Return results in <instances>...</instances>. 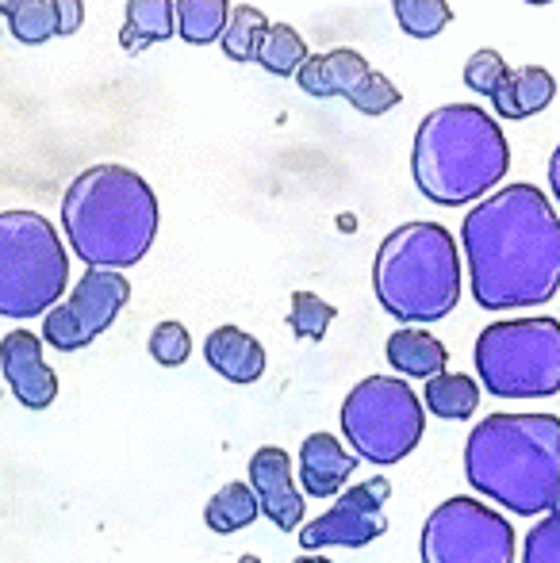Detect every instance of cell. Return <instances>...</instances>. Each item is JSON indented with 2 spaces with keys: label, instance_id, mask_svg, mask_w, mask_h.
Wrapping results in <instances>:
<instances>
[{
  "label": "cell",
  "instance_id": "83f0119b",
  "mask_svg": "<svg viewBox=\"0 0 560 563\" xmlns=\"http://www.w3.org/2000/svg\"><path fill=\"white\" fill-rule=\"evenodd\" d=\"M510 74V66L503 62L499 51H492V46H484V51H476L469 62H464V85H469L476 97H487L492 100V92L499 89V81Z\"/></svg>",
  "mask_w": 560,
  "mask_h": 563
},
{
  "label": "cell",
  "instance_id": "7a4b0ae2",
  "mask_svg": "<svg viewBox=\"0 0 560 563\" xmlns=\"http://www.w3.org/2000/svg\"><path fill=\"white\" fill-rule=\"evenodd\" d=\"M464 479L523 518L560 510V418L492 415L464 441Z\"/></svg>",
  "mask_w": 560,
  "mask_h": 563
},
{
  "label": "cell",
  "instance_id": "4dcf8cb0",
  "mask_svg": "<svg viewBox=\"0 0 560 563\" xmlns=\"http://www.w3.org/2000/svg\"><path fill=\"white\" fill-rule=\"evenodd\" d=\"M523 563H560V510L546 514V518L526 533Z\"/></svg>",
  "mask_w": 560,
  "mask_h": 563
},
{
  "label": "cell",
  "instance_id": "4316f807",
  "mask_svg": "<svg viewBox=\"0 0 560 563\" xmlns=\"http://www.w3.org/2000/svg\"><path fill=\"white\" fill-rule=\"evenodd\" d=\"M8 31H12V38H20V43H28V46L46 43V38L58 35L54 4H51V0H31V4H23L20 12L8 20Z\"/></svg>",
  "mask_w": 560,
  "mask_h": 563
},
{
  "label": "cell",
  "instance_id": "74e56055",
  "mask_svg": "<svg viewBox=\"0 0 560 563\" xmlns=\"http://www.w3.org/2000/svg\"><path fill=\"white\" fill-rule=\"evenodd\" d=\"M392 4H396V0H392Z\"/></svg>",
  "mask_w": 560,
  "mask_h": 563
},
{
  "label": "cell",
  "instance_id": "d6986e66",
  "mask_svg": "<svg viewBox=\"0 0 560 563\" xmlns=\"http://www.w3.org/2000/svg\"><path fill=\"white\" fill-rule=\"evenodd\" d=\"M257 514H262V506H257V495L250 483H227V487H219L216 495L208 498V506H204V521H208V529L219 537L250 529L257 521Z\"/></svg>",
  "mask_w": 560,
  "mask_h": 563
},
{
  "label": "cell",
  "instance_id": "f546056e",
  "mask_svg": "<svg viewBox=\"0 0 560 563\" xmlns=\"http://www.w3.org/2000/svg\"><path fill=\"white\" fill-rule=\"evenodd\" d=\"M193 353V338L180 322H157L154 334H150V356H154L162 368H180Z\"/></svg>",
  "mask_w": 560,
  "mask_h": 563
},
{
  "label": "cell",
  "instance_id": "1f68e13d",
  "mask_svg": "<svg viewBox=\"0 0 560 563\" xmlns=\"http://www.w3.org/2000/svg\"><path fill=\"white\" fill-rule=\"evenodd\" d=\"M296 85L307 92V97H319V100L334 97V92H330V85H327V66H322V54H307V62L296 69Z\"/></svg>",
  "mask_w": 560,
  "mask_h": 563
},
{
  "label": "cell",
  "instance_id": "8d00e7d4",
  "mask_svg": "<svg viewBox=\"0 0 560 563\" xmlns=\"http://www.w3.org/2000/svg\"><path fill=\"white\" fill-rule=\"evenodd\" d=\"M526 4H553V0H526Z\"/></svg>",
  "mask_w": 560,
  "mask_h": 563
},
{
  "label": "cell",
  "instance_id": "2e32d148",
  "mask_svg": "<svg viewBox=\"0 0 560 563\" xmlns=\"http://www.w3.org/2000/svg\"><path fill=\"white\" fill-rule=\"evenodd\" d=\"M177 35V0H128V23L120 31V46L142 54L146 46Z\"/></svg>",
  "mask_w": 560,
  "mask_h": 563
},
{
  "label": "cell",
  "instance_id": "7402d4cb",
  "mask_svg": "<svg viewBox=\"0 0 560 563\" xmlns=\"http://www.w3.org/2000/svg\"><path fill=\"white\" fill-rule=\"evenodd\" d=\"M265 31H270V15H265L262 8L239 4V8H231V20H227V31L219 43H223V54L231 62H254Z\"/></svg>",
  "mask_w": 560,
  "mask_h": 563
},
{
  "label": "cell",
  "instance_id": "e575fe53",
  "mask_svg": "<svg viewBox=\"0 0 560 563\" xmlns=\"http://www.w3.org/2000/svg\"><path fill=\"white\" fill-rule=\"evenodd\" d=\"M23 4H31V0H0V15H4V20H12Z\"/></svg>",
  "mask_w": 560,
  "mask_h": 563
},
{
  "label": "cell",
  "instance_id": "30bf717a",
  "mask_svg": "<svg viewBox=\"0 0 560 563\" xmlns=\"http://www.w3.org/2000/svg\"><path fill=\"white\" fill-rule=\"evenodd\" d=\"M131 303V284L123 273L112 268H89L81 280L74 284L69 299L43 314V341L54 345L58 353H77V349L92 345Z\"/></svg>",
  "mask_w": 560,
  "mask_h": 563
},
{
  "label": "cell",
  "instance_id": "6da1fadb",
  "mask_svg": "<svg viewBox=\"0 0 560 563\" xmlns=\"http://www.w3.org/2000/svg\"><path fill=\"white\" fill-rule=\"evenodd\" d=\"M469 288L484 311L541 307L560 288V216L541 188L507 185L461 223Z\"/></svg>",
  "mask_w": 560,
  "mask_h": 563
},
{
  "label": "cell",
  "instance_id": "603a6c76",
  "mask_svg": "<svg viewBox=\"0 0 560 563\" xmlns=\"http://www.w3.org/2000/svg\"><path fill=\"white\" fill-rule=\"evenodd\" d=\"M510 89H515V108L518 119H530L538 112H546L557 97V77L541 66H523L510 69Z\"/></svg>",
  "mask_w": 560,
  "mask_h": 563
},
{
  "label": "cell",
  "instance_id": "52a82bcc",
  "mask_svg": "<svg viewBox=\"0 0 560 563\" xmlns=\"http://www.w3.org/2000/svg\"><path fill=\"white\" fill-rule=\"evenodd\" d=\"M476 376L495 399H553L560 391V322L503 319L480 330Z\"/></svg>",
  "mask_w": 560,
  "mask_h": 563
},
{
  "label": "cell",
  "instance_id": "cb8c5ba5",
  "mask_svg": "<svg viewBox=\"0 0 560 563\" xmlns=\"http://www.w3.org/2000/svg\"><path fill=\"white\" fill-rule=\"evenodd\" d=\"M396 23L411 38H433L453 23V8L446 0H396Z\"/></svg>",
  "mask_w": 560,
  "mask_h": 563
},
{
  "label": "cell",
  "instance_id": "836d02e7",
  "mask_svg": "<svg viewBox=\"0 0 560 563\" xmlns=\"http://www.w3.org/2000/svg\"><path fill=\"white\" fill-rule=\"evenodd\" d=\"M549 188H553V196H557V208H560V142H557L553 157H549Z\"/></svg>",
  "mask_w": 560,
  "mask_h": 563
},
{
  "label": "cell",
  "instance_id": "4fadbf2b",
  "mask_svg": "<svg viewBox=\"0 0 560 563\" xmlns=\"http://www.w3.org/2000/svg\"><path fill=\"white\" fill-rule=\"evenodd\" d=\"M250 487L257 495V506L262 514L273 521L277 529H299L304 526L307 503L296 490V479H292V460L288 452L277 445H265L250 456Z\"/></svg>",
  "mask_w": 560,
  "mask_h": 563
},
{
  "label": "cell",
  "instance_id": "7c38bea8",
  "mask_svg": "<svg viewBox=\"0 0 560 563\" xmlns=\"http://www.w3.org/2000/svg\"><path fill=\"white\" fill-rule=\"evenodd\" d=\"M0 372L28 410H46L58 399V372L43 361V338L31 330H12L0 341Z\"/></svg>",
  "mask_w": 560,
  "mask_h": 563
},
{
  "label": "cell",
  "instance_id": "f1b7e54d",
  "mask_svg": "<svg viewBox=\"0 0 560 563\" xmlns=\"http://www.w3.org/2000/svg\"><path fill=\"white\" fill-rule=\"evenodd\" d=\"M345 100H350V104L358 108L361 115H384V112H392L399 100H404V92H399L396 85L388 81V77L373 69V74H369L365 81H361Z\"/></svg>",
  "mask_w": 560,
  "mask_h": 563
},
{
  "label": "cell",
  "instance_id": "44dd1931",
  "mask_svg": "<svg viewBox=\"0 0 560 563\" xmlns=\"http://www.w3.org/2000/svg\"><path fill=\"white\" fill-rule=\"evenodd\" d=\"M254 62L273 77H292L307 62L304 35H299L296 27H288V23H270V31H265Z\"/></svg>",
  "mask_w": 560,
  "mask_h": 563
},
{
  "label": "cell",
  "instance_id": "d6a6232c",
  "mask_svg": "<svg viewBox=\"0 0 560 563\" xmlns=\"http://www.w3.org/2000/svg\"><path fill=\"white\" fill-rule=\"evenodd\" d=\"M54 20H58V35H77L85 23V4L81 0H51Z\"/></svg>",
  "mask_w": 560,
  "mask_h": 563
},
{
  "label": "cell",
  "instance_id": "9a60e30c",
  "mask_svg": "<svg viewBox=\"0 0 560 563\" xmlns=\"http://www.w3.org/2000/svg\"><path fill=\"white\" fill-rule=\"evenodd\" d=\"M208 364L231 384H257L265 376V345L239 327H219L204 341Z\"/></svg>",
  "mask_w": 560,
  "mask_h": 563
},
{
  "label": "cell",
  "instance_id": "ac0fdd59",
  "mask_svg": "<svg viewBox=\"0 0 560 563\" xmlns=\"http://www.w3.org/2000/svg\"><path fill=\"white\" fill-rule=\"evenodd\" d=\"M422 402L433 418L464 422V418H472L480 407V384L472 376H464V372H441V376L426 379Z\"/></svg>",
  "mask_w": 560,
  "mask_h": 563
},
{
  "label": "cell",
  "instance_id": "484cf974",
  "mask_svg": "<svg viewBox=\"0 0 560 563\" xmlns=\"http://www.w3.org/2000/svg\"><path fill=\"white\" fill-rule=\"evenodd\" d=\"M322 66H327V85L334 97H350L361 81H365L373 69H369L365 54L350 51V46H338V51H327L322 54Z\"/></svg>",
  "mask_w": 560,
  "mask_h": 563
},
{
  "label": "cell",
  "instance_id": "d590c367",
  "mask_svg": "<svg viewBox=\"0 0 560 563\" xmlns=\"http://www.w3.org/2000/svg\"><path fill=\"white\" fill-rule=\"evenodd\" d=\"M296 563H330L327 556H319V552H304V556H299Z\"/></svg>",
  "mask_w": 560,
  "mask_h": 563
},
{
  "label": "cell",
  "instance_id": "5bb4252c",
  "mask_svg": "<svg viewBox=\"0 0 560 563\" xmlns=\"http://www.w3.org/2000/svg\"><path fill=\"white\" fill-rule=\"evenodd\" d=\"M358 472V456L330 433H311L299 445V483L311 498H338L342 483Z\"/></svg>",
  "mask_w": 560,
  "mask_h": 563
},
{
  "label": "cell",
  "instance_id": "ffe728a7",
  "mask_svg": "<svg viewBox=\"0 0 560 563\" xmlns=\"http://www.w3.org/2000/svg\"><path fill=\"white\" fill-rule=\"evenodd\" d=\"M231 4L227 0H177V35L188 46H211L223 38Z\"/></svg>",
  "mask_w": 560,
  "mask_h": 563
},
{
  "label": "cell",
  "instance_id": "d4e9b609",
  "mask_svg": "<svg viewBox=\"0 0 560 563\" xmlns=\"http://www.w3.org/2000/svg\"><path fill=\"white\" fill-rule=\"evenodd\" d=\"M334 319H338V311L327 299L315 296V291H296V296H292L288 327L299 341H322Z\"/></svg>",
  "mask_w": 560,
  "mask_h": 563
},
{
  "label": "cell",
  "instance_id": "8fae6325",
  "mask_svg": "<svg viewBox=\"0 0 560 563\" xmlns=\"http://www.w3.org/2000/svg\"><path fill=\"white\" fill-rule=\"evenodd\" d=\"M388 498L392 483L384 475H373V479L342 490L327 514H319L311 526L299 529L304 552H319L330 549V544H338V549H365V544L381 541L388 533V514H384Z\"/></svg>",
  "mask_w": 560,
  "mask_h": 563
},
{
  "label": "cell",
  "instance_id": "ba28073f",
  "mask_svg": "<svg viewBox=\"0 0 560 563\" xmlns=\"http://www.w3.org/2000/svg\"><path fill=\"white\" fill-rule=\"evenodd\" d=\"M342 433L353 456L369 464H399L419 449L426 433V407L399 376H365L342 402Z\"/></svg>",
  "mask_w": 560,
  "mask_h": 563
},
{
  "label": "cell",
  "instance_id": "277c9868",
  "mask_svg": "<svg viewBox=\"0 0 560 563\" xmlns=\"http://www.w3.org/2000/svg\"><path fill=\"white\" fill-rule=\"evenodd\" d=\"M510 169V146L499 119L476 104H446L415 131L411 177L438 208H464L495 192Z\"/></svg>",
  "mask_w": 560,
  "mask_h": 563
},
{
  "label": "cell",
  "instance_id": "5b68a950",
  "mask_svg": "<svg viewBox=\"0 0 560 563\" xmlns=\"http://www.w3.org/2000/svg\"><path fill=\"white\" fill-rule=\"evenodd\" d=\"M373 291L396 322H441L461 303V253L446 227L404 223L376 250Z\"/></svg>",
  "mask_w": 560,
  "mask_h": 563
},
{
  "label": "cell",
  "instance_id": "9c48e42d",
  "mask_svg": "<svg viewBox=\"0 0 560 563\" xmlns=\"http://www.w3.org/2000/svg\"><path fill=\"white\" fill-rule=\"evenodd\" d=\"M515 526L480 498H446L422 526V563H515Z\"/></svg>",
  "mask_w": 560,
  "mask_h": 563
},
{
  "label": "cell",
  "instance_id": "8992f818",
  "mask_svg": "<svg viewBox=\"0 0 560 563\" xmlns=\"http://www.w3.org/2000/svg\"><path fill=\"white\" fill-rule=\"evenodd\" d=\"M69 257L39 211H0V319H35L62 303Z\"/></svg>",
  "mask_w": 560,
  "mask_h": 563
},
{
  "label": "cell",
  "instance_id": "3957f363",
  "mask_svg": "<svg viewBox=\"0 0 560 563\" xmlns=\"http://www.w3.org/2000/svg\"><path fill=\"white\" fill-rule=\"evenodd\" d=\"M162 208L146 180L128 165H89L62 200V230L89 268H131L150 253Z\"/></svg>",
  "mask_w": 560,
  "mask_h": 563
},
{
  "label": "cell",
  "instance_id": "e0dca14e",
  "mask_svg": "<svg viewBox=\"0 0 560 563\" xmlns=\"http://www.w3.org/2000/svg\"><path fill=\"white\" fill-rule=\"evenodd\" d=\"M388 364L399 376L433 379L446 372L449 349L433 334H426V330H396V334L388 338Z\"/></svg>",
  "mask_w": 560,
  "mask_h": 563
}]
</instances>
